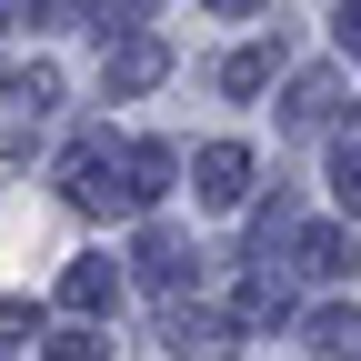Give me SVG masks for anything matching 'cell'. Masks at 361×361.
Segmentation results:
<instances>
[{
	"mask_svg": "<svg viewBox=\"0 0 361 361\" xmlns=\"http://www.w3.org/2000/svg\"><path fill=\"white\" fill-rule=\"evenodd\" d=\"M341 201L361 211V161H351V151H341Z\"/></svg>",
	"mask_w": 361,
	"mask_h": 361,
	"instance_id": "obj_2",
	"label": "cell"
},
{
	"mask_svg": "<svg viewBox=\"0 0 361 361\" xmlns=\"http://www.w3.org/2000/svg\"><path fill=\"white\" fill-rule=\"evenodd\" d=\"M201 191H211V201H241V151H211V161H201Z\"/></svg>",
	"mask_w": 361,
	"mask_h": 361,
	"instance_id": "obj_1",
	"label": "cell"
}]
</instances>
